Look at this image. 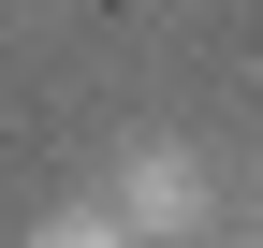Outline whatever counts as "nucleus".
I'll return each mask as SVG.
<instances>
[{"mask_svg":"<svg viewBox=\"0 0 263 248\" xmlns=\"http://www.w3.org/2000/svg\"><path fill=\"white\" fill-rule=\"evenodd\" d=\"M103 204H117L146 248H190V234H219V161H205L190 132H146V146H117V190H103Z\"/></svg>","mask_w":263,"mask_h":248,"instance_id":"nucleus-1","label":"nucleus"},{"mask_svg":"<svg viewBox=\"0 0 263 248\" xmlns=\"http://www.w3.org/2000/svg\"><path fill=\"white\" fill-rule=\"evenodd\" d=\"M15 248H146V234H132V219H117L103 190H88V204H44V219H29Z\"/></svg>","mask_w":263,"mask_h":248,"instance_id":"nucleus-2","label":"nucleus"},{"mask_svg":"<svg viewBox=\"0 0 263 248\" xmlns=\"http://www.w3.org/2000/svg\"><path fill=\"white\" fill-rule=\"evenodd\" d=\"M249 248H263V234H249Z\"/></svg>","mask_w":263,"mask_h":248,"instance_id":"nucleus-3","label":"nucleus"}]
</instances>
